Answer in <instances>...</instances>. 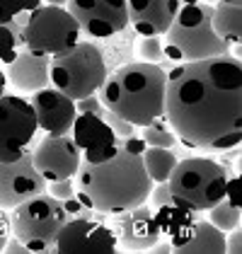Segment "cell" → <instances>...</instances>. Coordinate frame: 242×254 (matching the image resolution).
I'll return each mask as SVG.
<instances>
[{
    "instance_id": "6da1fadb",
    "label": "cell",
    "mask_w": 242,
    "mask_h": 254,
    "mask_svg": "<svg viewBox=\"0 0 242 254\" xmlns=\"http://www.w3.org/2000/svg\"><path fill=\"white\" fill-rule=\"evenodd\" d=\"M165 119L182 145L230 150L242 138V65L230 54L177 63L165 87Z\"/></svg>"
},
{
    "instance_id": "7a4b0ae2",
    "label": "cell",
    "mask_w": 242,
    "mask_h": 254,
    "mask_svg": "<svg viewBox=\"0 0 242 254\" xmlns=\"http://www.w3.org/2000/svg\"><path fill=\"white\" fill-rule=\"evenodd\" d=\"M75 187L95 211L100 213H123L148 201L153 179L143 167V157L117 150L104 162L82 160L75 175Z\"/></svg>"
},
{
    "instance_id": "3957f363",
    "label": "cell",
    "mask_w": 242,
    "mask_h": 254,
    "mask_svg": "<svg viewBox=\"0 0 242 254\" xmlns=\"http://www.w3.org/2000/svg\"><path fill=\"white\" fill-rule=\"evenodd\" d=\"M165 87L167 73L158 63L128 61L107 73L97 92L112 114L133 126H148L158 117H165Z\"/></svg>"
},
{
    "instance_id": "277c9868",
    "label": "cell",
    "mask_w": 242,
    "mask_h": 254,
    "mask_svg": "<svg viewBox=\"0 0 242 254\" xmlns=\"http://www.w3.org/2000/svg\"><path fill=\"white\" fill-rule=\"evenodd\" d=\"M211 15H213V5L208 2L182 5L170 29L162 34L165 59L175 63H191V61L230 54V44L213 32Z\"/></svg>"
},
{
    "instance_id": "5b68a950",
    "label": "cell",
    "mask_w": 242,
    "mask_h": 254,
    "mask_svg": "<svg viewBox=\"0 0 242 254\" xmlns=\"http://www.w3.org/2000/svg\"><path fill=\"white\" fill-rule=\"evenodd\" d=\"M228 167L213 157H186L177 160L172 175L167 179L172 203H180L194 213H206L225 198Z\"/></svg>"
},
{
    "instance_id": "8992f818",
    "label": "cell",
    "mask_w": 242,
    "mask_h": 254,
    "mask_svg": "<svg viewBox=\"0 0 242 254\" xmlns=\"http://www.w3.org/2000/svg\"><path fill=\"white\" fill-rule=\"evenodd\" d=\"M107 63L95 41H78L68 54L49 61V82L68 95L70 99H82L95 95L107 78Z\"/></svg>"
},
{
    "instance_id": "52a82bcc",
    "label": "cell",
    "mask_w": 242,
    "mask_h": 254,
    "mask_svg": "<svg viewBox=\"0 0 242 254\" xmlns=\"http://www.w3.org/2000/svg\"><path fill=\"white\" fill-rule=\"evenodd\" d=\"M7 218H10V233L29 252H51L56 235L68 220V213L59 198L44 191L15 206Z\"/></svg>"
},
{
    "instance_id": "ba28073f",
    "label": "cell",
    "mask_w": 242,
    "mask_h": 254,
    "mask_svg": "<svg viewBox=\"0 0 242 254\" xmlns=\"http://www.w3.org/2000/svg\"><path fill=\"white\" fill-rule=\"evenodd\" d=\"M82 39L80 27L65 7L39 5L24 24V49L34 56L59 59Z\"/></svg>"
},
{
    "instance_id": "9c48e42d",
    "label": "cell",
    "mask_w": 242,
    "mask_h": 254,
    "mask_svg": "<svg viewBox=\"0 0 242 254\" xmlns=\"http://www.w3.org/2000/svg\"><path fill=\"white\" fill-rule=\"evenodd\" d=\"M39 133L29 99L2 95L0 97V162H15L34 148Z\"/></svg>"
},
{
    "instance_id": "30bf717a",
    "label": "cell",
    "mask_w": 242,
    "mask_h": 254,
    "mask_svg": "<svg viewBox=\"0 0 242 254\" xmlns=\"http://www.w3.org/2000/svg\"><path fill=\"white\" fill-rule=\"evenodd\" d=\"M65 10L87 39H109L128 27L126 0H68Z\"/></svg>"
},
{
    "instance_id": "8fae6325",
    "label": "cell",
    "mask_w": 242,
    "mask_h": 254,
    "mask_svg": "<svg viewBox=\"0 0 242 254\" xmlns=\"http://www.w3.org/2000/svg\"><path fill=\"white\" fill-rule=\"evenodd\" d=\"M51 252H97L112 254L117 252V235L107 220H92V218H68L65 225L56 235V242Z\"/></svg>"
},
{
    "instance_id": "7c38bea8",
    "label": "cell",
    "mask_w": 242,
    "mask_h": 254,
    "mask_svg": "<svg viewBox=\"0 0 242 254\" xmlns=\"http://www.w3.org/2000/svg\"><path fill=\"white\" fill-rule=\"evenodd\" d=\"M46 191V179L37 172L32 150L15 162H0V208L12 211L22 201Z\"/></svg>"
},
{
    "instance_id": "4fadbf2b",
    "label": "cell",
    "mask_w": 242,
    "mask_h": 254,
    "mask_svg": "<svg viewBox=\"0 0 242 254\" xmlns=\"http://www.w3.org/2000/svg\"><path fill=\"white\" fill-rule=\"evenodd\" d=\"M107 223L117 235V250H123V252H145L160 240L155 215L148 203L123 211V213H109Z\"/></svg>"
},
{
    "instance_id": "5bb4252c",
    "label": "cell",
    "mask_w": 242,
    "mask_h": 254,
    "mask_svg": "<svg viewBox=\"0 0 242 254\" xmlns=\"http://www.w3.org/2000/svg\"><path fill=\"white\" fill-rule=\"evenodd\" d=\"M34 167L46 182L56 179H73L78 175L82 157L78 145L73 143V136H44L32 148Z\"/></svg>"
},
{
    "instance_id": "9a60e30c",
    "label": "cell",
    "mask_w": 242,
    "mask_h": 254,
    "mask_svg": "<svg viewBox=\"0 0 242 254\" xmlns=\"http://www.w3.org/2000/svg\"><path fill=\"white\" fill-rule=\"evenodd\" d=\"M70 133L85 162H104L119 150V136L97 114L80 112L73 121Z\"/></svg>"
},
{
    "instance_id": "2e32d148",
    "label": "cell",
    "mask_w": 242,
    "mask_h": 254,
    "mask_svg": "<svg viewBox=\"0 0 242 254\" xmlns=\"http://www.w3.org/2000/svg\"><path fill=\"white\" fill-rule=\"evenodd\" d=\"M37 126L46 136H65L73 128V121L78 117L75 109V99L59 92L56 87H41L34 92V97L29 99Z\"/></svg>"
},
{
    "instance_id": "e0dca14e",
    "label": "cell",
    "mask_w": 242,
    "mask_h": 254,
    "mask_svg": "<svg viewBox=\"0 0 242 254\" xmlns=\"http://www.w3.org/2000/svg\"><path fill=\"white\" fill-rule=\"evenodd\" d=\"M180 7V0H126L128 27L138 37H162Z\"/></svg>"
},
{
    "instance_id": "ac0fdd59",
    "label": "cell",
    "mask_w": 242,
    "mask_h": 254,
    "mask_svg": "<svg viewBox=\"0 0 242 254\" xmlns=\"http://www.w3.org/2000/svg\"><path fill=\"white\" fill-rule=\"evenodd\" d=\"M49 61L44 56H34L32 51L20 49L17 56L7 63L5 78L20 92H37L41 87H49Z\"/></svg>"
},
{
    "instance_id": "d6986e66",
    "label": "cell",
    "mask_w": 242,
    "mask_h": 254,
    "mask_svg": "<svg viewBox=\"0 0 242 254\" xmlns=\"http://www.w3.org/2000/svg\"><path fill=\"white\" fill-rule=\"evenodd\" d=\"M155 215V223H158V230H160V237H165L170 245H172V252H177L182 245L194 235V228H196V220L201 213H194L189 208H184L180 203H165L158 211H153Z\"/></svg>"
},
{
    "instance_id": "ffe728a7",
    "label": "cell",
    "mask_w": 242,
    "mask_h": 254,
    "mask_svg": "<svg viewBox=\"0 0 242 254\" xmlns=\"http://www.w3.org/2000/svg\"><path fill=\"white\" fill-rule=\"evenodd\" d=\"M242 2L240 0H218L213 5V15H211V24L213 32L221 37L223 41L240 44L242 39Z\"/></svg>"
},
{
    "instance_id": "44dd1931",
    "label": "cell",
    "mask_w": 242,
    "mask_h": 254,
    "mask_svg": "<svg viewBox=\"0 0 242 254\" xmlns=\"http://www.w3.org/2000/svg\"><path fill=\"white\" fill-rule=\"evenodd\" d=\"M189 252H213V254L225 252V233L218 230L211 220L199 218L196 228H194V235L177 250V254H189Z\"/></svg>"
},
{
    "instance_id": "7402d4cb",
    "label": "cell",
    "mask_w": 242,
    "mask_h": 254,
    "mask_svg": "<svg viewBox=\"0 0 242 254\" xmlns=\"http://www.w3.org/2000/svg\"><path fill=\"white\" fill-rule=\"evenodd\" d=\"M141 157H143V167L150 175L153 184L167 182L170 175H172V170H175V165H177V155L170 148H150L148 145Z\"/></svg>"
},
{
    "instance_id": "603a6c76",
    "label": "cell",
    "mask_w": 242,
    "mask_h": 254,
    "mask_svg": "<svg viewBox=\"0 0 242 254\" xmlns=\"http://www.w3.org/2000/svg\"><path fill=\"white\" fill-rule=\"evenodd\" d=\"M206 213H208V220L223 233H230L240 225V206H233L225 198H221L216 206H211Z\"/></svg>"
},
{
    "instance_id": "cb8c5ba5",
    "label": "cell",
    "mask_w": 242,
    "mask_h": 254,
    "mask_svg": "<svg viewBox=\"0 0 242 254\" xmlns=\"http://www.w3.org/2000/svg\"><path fill=\"white\" fill-rule=\"evenodd\" d=\"M143 131L138 136L145 140V145H150V148H170V150H175V145L180 143L177 136L172 133V128H158V126H141Z\"/></svg>"
},
{
    "instance_id": "d4e9b609",
    "label": "cell",
    "mask_w": 242,
    "mask_h": 254,
    "mask_svg": "<svg viewBox=\"0 0 242 254\" xmlns=\"http://www.w3.org/2000/svg\"><path fill=\"white\" fill-rule=\"evenodd\" d=\"M39 5H44V0H0V24L12 22L17 15L32 12Z\"/></svg>"
},
{
    "instance_id": "484cf974",
    "label": "cell",
    "mask_w": 242,
    "mask_h": 254,
    "mask_svg": "<svg viewBox=\"0 0 242 254\" xmlns=\"http://www.w3.org/2000/svg\"><path fill=\"white\" fill-rule=\"evenodd\" d=\"M138 59L145 63H162L165 51H162V37H141L138 41Z\"/></svg>"
},
{
    "instance_id": "4316f807",
    "label": "cell",
    "mask_w": 242,
    "mask_h": 254,
    "mask_svg": "<svg viewBox=\"0 0 242 254\" xmlns=\"http://www.w3.org/2000/svg\"><path fill=\"white\" fill-rule=\"evenodd\" d=\"M17 51H20V44L15 39V34L10 32L7 24H0V63H10L17 56Z\"/></svg>"
},
{
    "instance_id": "83f0119b",
    "label": "cell",
    "mask_w": 242,
    "mask_h": 254,
    "mask_svg": "<svg viewBox=\"0 0 242 254\" xmlns=\"http://www.w3.org/2000/svg\"><path fill=\"white\" fill-rule=\"evenodd\" d=\"M78 191L75 187V177L73 179H56V182H46V194H51L59 201H65Z\"/></svg>"
},
{
    "instance_id": "f1b7e54d",
    "label": "cell",
    "mask_w": 242,
    "mask_h": 254,
    "mask_svg": "<svg viewBox=\"0 0 242 254\" xmlns=\"http://www.w3.org/2000/svg\"><path fill=\"white\" fill-rule=\"evenodd\" d=\"M102 119L109 124V128H112V131H114V133H117L119 138L133 136V133H136V128H138V126H133L131 121H126V119H121V117H117V114H112L109 109L104 112V117H102Z\"/></svg>"
},
{
    "instance_id": "f546056e",
    "label": "cell",
    "mask_w": 242,
    "mask_h": 254,
    "mask_svg": "<svg viewBox=\"0 0 242 254\" xmlns=\"http://www.w3.org/2000/svg\"><path fill=\"white\" fill-rule=\"evenodd\" d=\"M172 201V194H170V184L167 182H158V184H153V189H150V194H148V206L153 208V211H158L160 206L165 203H170Z\"/></svg>"
},
{
    "instance_id": "4dcf8cb0",
    "label": "cell",
    "mask_w": 242,
    "mask_h": 254,
    "mask_svg": "<svg viewBox=\"0 0 242 254\" xmlns=\"http://www.w3.org/2000/svg\"><path fill=\"white\" fill-rule=\"evenodd\" d=\"M75 109H78V114L80 112H90V114H97V117H104V112H107V107L102 104L97 92L95 95H87V97H82V99H75Z\"/></svg>"
},
{
    "instance_id": "1f68e13d",
    "label": "cell",
    "mask_w": 242,
    "mask_h": 254,
    "mask_svg": "<svg viewBox=\"0 0 242 254\" xmlns=\"http://www.w3.org/2000/svg\"><path fill=\"white\" fill-rule=\"evenodd\" d=\"M119 148L126 150V153H133V155H143V150L148 145H145V140L138 133H133V136H128V138H119Z\"/></svg>"
},
{
    "instance_id": "d6a6232c",
    "label": "cell",
    "mask_w": 242,
    "mask_h": 254,
    "mask_svg": "<svg viewBox=\"0 0 242 254\" xmlns=\"http://www.w3.org/2000/svg\"><path fill=\"white\" fill-rule=\"evenodd\" d=\"M2 252H10V254H22V252H29L24 245H22L20 240L15 237V235L10 233L7 235V240H5V247H2Z\"/></svg>"
},
{
    "instance_id": "836d02e7",
    "label": "cell",
    "mask_w": 242,
    "mask_h": 254,
    "mask_svg": "<svg viewBox=\"0 0 242 254\" xmlns=\"http://www.w3.org/2000/svg\"><path fill=\"white\" fill-rule=\"evenodd\" d=\"M225 252H240V233H238V228L235 230H230V235H225Z\"/></svg>"
},
{
    "instance_id": "e575fe53",
    "label": "cell",
    "mask_w": 242,
    "mask_h": 254,
    "mask_svg": "<svg viewBox=\"0 0 242 254\" xmlns=\"http://www.w3.org/2000/svg\"><path fill=\"white\" fill-rule=\"evenodd\" d=\"M7 235H10V218H7V213L0 208V252H2V247H5Z\"/></svg>"
},
{
    "instance_id": "d590c367",
    "label": "cell",
    "mask_w": 242,
    "mask_h": 254,
    "mask_svg": "<svg viewBox=\"0 0 242 254\" xmlns=\"http://www.w3.org/2000/svg\"><path fill=\"white\" fill-rule=\"evenodd\" d=\"M5 90H7V78H5V73L0 70V97L5 95Z\"/></svg>"
},
{
    "instance_id": "8d00e7d4",
    "label": "cell",
    "mask_w": 242,
    "mask_h": 254,
    "mask_svg": "<svg viewBox=\"0 0 242 254\" xmlns=\"http://www.w3.org/2000/svg\"><path fill=\"white\" fill-rule=\"evenodd\" d=\"M44 5H56V7H65L68 0H44Z\"/></svg>"
},
{
    "instance_id": "74e56055",
    "label": "cell",
    "mask_w": 242,
    "mask_h": 254,
    "mask_svg": "<svg viewBox=\"0 0 242 254\" xmlns=\"http://www.w3.org/2000/svg\"><path fill=\"white\" fill-rule=\"evenodd\" d=\"M194 2H201V0H180V5H194Z\"/></svg>"
},
{
    "instance_id": "f35d334b",
    "label": "cell",
    "mask_w": 242,
    "mask_h": 254,
    "mask_svg": "<svg viewBox=\"0 0 242 254\" xmlns=\"http://www.w3.org/2000/svg\"><path fill=\"white\" fill-rule=\"evenodd\" d=\"M201 2H208V5H216L218 0H201Z\"/></svg>"
}]
</instances>
